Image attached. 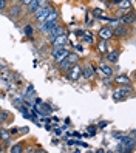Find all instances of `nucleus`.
<instances>
[{"mask_svg":"<svg viewBox=\"0 0 136 153\" xmlns=\"http://www.w3.org/2000/svg\"><path fill=\"white\" fill-rule=\"evenodd\" d=\"M65 59H67V60L70 62L71 65H73V64H76V62L79 60V56L76 54V53H71V54H70V53H68V56H67Z\"/></svg>","mask_w":136,"mask_h":153,"instance_id":"16","label":"nucleus"},{"mask_svg":"<svg viewBox=\"0 0 136 153\" xmlns=\"http://www.w3.org/2000/svg\"><path fill=\"white\" fill-rule=\"evenodd\" d=\"M114 2H117V0H114Z\"/></svg>","mask_w":136,"mask_h":153,"instance_id":"32","label":"nucleus"},{"mask_svg":"<svg viewBox=\"0 0 136 153\" xmlns=\"http://www.w3.org/2000/svg\"><path fill=\"white\" fill-rule=\"evenodd\" d=\"M11 11H13L14 16H17V14H19V6H13V10H11ZM13 14H11V16H13Z\"/></svg>","mask_w":136,"mask_h":153,"instance_id":"28","label":"nucleus"},{"mask_svg":"<svg viewBox=\"0 0 136 153\" xmlns=\"http://www.w3.org/2000/svg\"><path fill=\"white\" fill-rule=\"evenodd\" d=\"M67 56H68V50H67V48H63V47H60V48H56V50H53V59L56 60L57 64H59L60 60H63V59H65Z\"/></svg>","mask_w":136,"mask_h":153,"instance_id":"3","label":"nucleus"},{"mask_svg":"<svg viewBox=\"0 0 136 153\" xmlns=\"http://www.w3.org/2000/svg\"><path fill=\"white\" fill-rule=\"evenodd\" d=\"M107 40H102L101 43H99V47H97V51L99 53H102V54H104V53H107V43H105Z\"/></svg>","mask_w":136,"mask_h":153,"instance_id":"18","label":"nucleus"},{"mask_svg":"<svg viewBox=\"0 0 136 153\" xmlns=\"http://www.w3.org/2000/svg\"><path fill=\"white\" fill-rule=\"evenodd\" d=\"M0 139L8 141V139H10V133H8L6 130H0Z\"/></svg>","mask_w":136,"mask_h":153,"instance_id":"20","label":"nucleus"},{"mask_svg":"<svg viewBox=\"0 0 136 153\" xmlns=\"http://www.w3.org/2000/svg\"><path fill=\"white\" fill-rule=\"evenodd\" d=\"M0 152H3V149H2V147H0Z\"/></svg>","mask_w":136,"mask_h":153,"instance_id":"31","label":"nucleus"},{"mask_svg":"<svg viewBox=\"0 0 136 153\" xmlns=\"http://www.w3.org/2000/svg\"><path fill=\"white\" fill-rule=\"evenodd\" d=\"M116 82H117V84H129V82H130V79H129V76L121 74V76H117V77H116Z\"/></svg>","mask_w":136,"mask_h":153,"instance_id":"17","label":"nucleus"},{"mask_svg":"<svg viewBox=\"0 0 136 153\" xmlns=\"http://www.w3.org/2000/svg\"><path fill=\"white\" fill-rule=\"evenodd\" d=\"M63 33H65V30H63L62 28V26H59V25H56V26H54V28H51L47 34H48V40L51 42L54 37H57V36H60V34H63Z\"/></svg>","mask_w":136,"mask_h":153,"instance_id":"5","label":"nucleus"},{"mask_svg":"<svg viewBox=\"0 0 136 153\" xmlns=\"http://www.w3.org/2000/svg\"><path fill=\"white\" fill-rule=\"evenodd\" d=\"M87 130H88V133H90L88 136H94V134H96V128L93 127V125H90V127H88Z\"/></svg>","mask_w":136,"mask_h":153,"instance_id":"24","label":"nucleus"},{"mask_svg":"<svg viewBox=\"0 0 136 153\" xmlns=\"http://www.w3.org/2000/svg\"><path fill=\"white\" fill-rule=\"evenodd\" d=\"M99 37H101V40H110L113 37L111 28H101L99 30Z\"/></svg>","mask_w":136,"mask_h":153,"instance_id":"7","label":"nucleus"},{"mask_svg":"<svg viewBox=\"0 0 136 153\" xmlns=\"http://www.w3.org/2000/svg\"><path fill=\"white\" fill-rule=\"evenodd\" d=\"M80 74H82V68H80L77 64H73L70 67V70L67 71V76L70 80H77L80 77Z\"/></svg>","mask_w":136,"mask_h":153,"instance_id":"2","label":"nucleus"},{"mask_svg":"<svg viewBox=\"0 0 136 153\" xmlns=\"http://www.w3.org/2000/svg\"><path fill=\"white\" fill-rule=\"evenodd\" d=\"M93 16H94V17H97V19H99V17H101V19H102V10H99V8H96V10H93Z\"/></svg>","mask_w":136,"mask_h":153,"instance_id":"23","label":"nucleus"},{"mask_svg":"<svg viewBox=\"0 0 136 153\" xmlns=\"http://www.w3.org/2000/svg\"><path fill=\"white\" fill-rule=\"evenodd\" d=\"M50 11H51V6H39L37 10L34 11V19H36V22H37V23H43Z\"/></svg>","mask_w":136,"mask_h":153,"instance_id":"1","label":"nucleus"},{"mask_svg":"<svg viewBox=\"0 0 136 153\" xmlns=\"http://www.w3.org/2000/svg\"><path fill=\"white\" fill-rule=\"evenodd\" d=\"M51 20H57V11H56V10H53V8H51V11L48 13V16H47V19H45V22H51Z\"/></svg>","mask_w":136,"mask_h":153,"instance_id":"15","label":"nucleus"},{"mask_svg":"<svg viewBox=\"0 0 136 153\" xmlns=\"http://www.w3.org/2000/svg\"><path fill=\"white\" fill-rule=\"evenodd\" d=\"M84 42L85 43H93V34L91 33H85L84 34Z\"/></svg>","mask_w":136,"mask_h":153,"instance_id":"19","label":"nucleus"},{"mask_svg":"<svg viewBox=\"0 0 136 153\" xmlns=\"http://www.w3.org/2000/svg\"><path fill=\"white\" fill-rule=\"evenodd\" d=\"M71 136H74V138H80V136H82V134H80V133H77V131H76V133H73V134H71Z\"/></svg>","mask_w":136,"mask_h":153,"instance_id":"29","label":"nucleus"},{"mask_svg":"<svg viewBox=\"0 0 136 153\" xmlns=\"http://www.w3.org/2000/svg\"><path fill=\"white\" fill-rule=\"evenodd\" d=\"M23 33H25L26 36H31V34H33V28H31L30 25H28V26H25V30H23Z\"/></svg>","mask_w":136,"mask_h":153,"instance_id":"25","label":"nucleus"},{"mask_svg":"<svg viewBox=\"0 0 136 153\" xmlns=\"http://www.w3.org/2000/svg\"><path fill=\"white\" fill-rule=\"evenodd\" d=\"M117 6L124 11V10H130L132 3H130V0H117Z\"/></svg>","mask_w":136,"mask_h":153,"instance_id":"12","label":"nucleus"},{"mask_svg":"<svg viewBox=\"0 0 136 153\" xmlns=\"http://www.w3.org/2000/svg\"><path fill=\"white\" fill-rule=\"evenodd\" d=\"M11 152H13V153H14V152H16V153H19V152H22V147L19 146V144H17V146H14V147L11 149Z\"/></svg>","mask_w":136,"mask_h":153,"instance_id":"26","label":"nucleus"},{"mask_svg":"<svg viewBox=\"0 0 136 153\" xmlns=\"http://www.w3.org/2000/svg\"><path fill=\"white\" fill-rule=\"evenodd\" d=\"M42 104V102H40ZM42 113H45V114H48V113H51V108H50V105H47V104H42V110H40Z\"/></svg>","mask_w":136,"mask_h":153,"instance_id":"21","label":"nucleus"},{"mask_svg":"<svg viewBox=\"0 0 136 153\" xmlns=\"http://www.w3.org/2000/svg\"><path fill=\"white\" fill-rule=\"evenodd\" d=\"M99 73H102L104 76L110 77V76L113 74V70L108 67V65H105V64H101V65H99Z\"/></svg>","mask_w":136,"mask_h":153,"instance_id":"10","label":"nucleus"},{"mask_svg":"<svg viewBox=\"0 0 136 153\" xmlns=\"http://www.w3.org/2000/svg\"><path fill=\"white\" fill-rule=\"evenodd\" d=\"M8 118H10V113H8V111H0V121H2V122H5Z\"/></svg>","mask_w":136,"mask_h":153,"instance_id":"22","label":"nucleus"},{"mask_svg":"<svg viewBox=\"0 0 136 153\" xmlns=\"http://www.w3.org/2000/svg\"><path fill=\"white\" fill-rule=\"evenodd\" d=\"M130 93H132V88H121V90H117V91H113V99L121 101V99L127 97Z\"/></svg>","mask_w":136,"mask_h":153,"instance_id":"6","label":"nucleus"},{"mask_svg":"<svg viewBox=\"0 0 136 153\" xmlns=\"http://www.w3.org/2000/svg\"><path fill=\"white\" fill-rule=\"evenodd\" d=\"M6 8V0H0V11H3Z\"/></svg>","mask_w":136,"mask_h":153,"instance_id":"27","label":"nucleus"},{"mask_svg":"<svg viewBox=\"0 0 136 153\" xmlns=\"http://www.w3.org/2000/svg\"><path fill=\"white\" fill-rule=\"evenodd\" d=\"M51 43H53V50L63 47V45L67 43V36H65V33L60 34V36H57V37H54V39L51 40Z\"/></svg>","mask_w":136,"mask_h":153,"instance_id":"4","label":"nucleus"},{"mask_svg":"<svg viewBox=\"0 0 136 153\" xmlns=\"http://www.w3.org/2000/svg\"><path fill=\"white\" fill-rule=\"evenodd\" d=\"M122 23H135V16H133V13H130V14H127V16H124V17H121L119 19Z\"/></svg>","mask_w":136,"mask_h":153,"instance_id":"14","label":"nucleus"},{"mask_svg":"<svg viewBox=\"0 0 136 153\" xmlns=\"http://www.w3.org/2000/svg\"><path fill=\"white\" fill-rule=\"evenodd\" d=\"M111 34L114 37H122V36H127V28L125 26H116L114 30H111Z\"/></svg>","mask_w":136,"mask_h":153,"instance_id":"9","label":"nucleus"},{"mask_svg":"<svg viewBox=\"0 0 136 153\" xmlns=\"http://www.w3.org/2000/svg\"><path fill=\"white\" fill-rule=\"evenodd\" d=\"M30 2H31V0H22V3H23V5H28Z\"/></svg>","mask_w":136,"mask_h":153,"instance_id":"30","label":"nucleus"},{"mask_svg":"<svg viewBox=\"0 0 136 153\" xmlns=\"http://www.w3.org/2000/svg\"><path fill=\"white\" fill-rule=\"evenodd\" d=\"M57 25V20H51V22H43L42 25H40V31H43V33H48L51 28H54V26Z\"/></svg>","mask_w":136,"mask_h":153,"instance_id":"8","label":"nucleus"},{"mask_svg":"<svg viewBox=\"0 0 136 153\" xmlns=\"http://www.w3.org/2000/svg\"><path fill=\"white\" fill-rule=\"evenodd\" d=\"M117 59H119V51H111V53H108L107 54V60L108 62H117Z\"/></svg>","mask_w":136,"mask_h":153,"instance_id":"13","label":"nucleus"},{"mask_svg":"<svg viewBox=\"0 0 136 153\" xmlns=\"http://www.w3.org/2000/svg\"><path fill=\"white\" fill-rule=\"evenodd\" d=\"M80 76H84L85 79H91V77L94 76V71H93L91 65H88V67H85V68L82 70V74H80Z\"/></svg>","mask_w":136,"mask_h":153,"instance_id":"11","label":"nucleus"}]
</instances>
